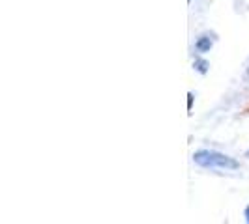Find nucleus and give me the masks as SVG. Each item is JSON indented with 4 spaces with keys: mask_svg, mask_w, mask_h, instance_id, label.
Masks as SVG:
<instances>
[{
    "mask_svg": "<svg viewBox=\"0 0 249 224\" xmlns=\"http://www.w3.org/2000/svg\"><path fill=\"white\" fill-rule=\"evenodd\" d=\"M189 2H191V0H189Z\"/></svg>",
    "mask_w": 249,
    "mask_h": 224,
    "instance_id": "6",
    "label": "nucleus"
},
{
    "mask_svg": "<svg viewBox=\"0 0 249 224\" xmlns=\"http://www.w3.org/2000/svg\"><path fill=\"white\" fill-rule=\"evenodd\" d=\"M244 217H246V223L249 224V206L246 208V211H244Z\"/></svg>",
    "mask_w": 249,
    "mask_h": 224,
    "instance_id": "5",
    "label": "nucleus"
},
{
    "mask_svg": "<svg viewBox=\"0 0 249 224\" xmlns=\"http://www.w3.org/2000/svg\"><path fill=\"white\" fill-rule=\"evenodd\" d=\"M213 41L210 39V36H200L197 41H195V49H197V52H210V49H212Z\"/></svg>",
    "mask_w": 249,
    "mask_h": 224,
    "instance_id": "2",
    "label": "nucleus"
},
{
    "mask_svg": "<svg viewBox=\"0 0 249 224\" xmlns=\"http://www.w3.org/2000/svg\"><path fill=\"white\" fill-rule=\"evenodd\" d=\"M191 107H193V94L189 92V94H187V109L191 111Z\"/></svg>",
    "mask_w": 249,
    "mask_h": 224,
    "instance_id": "4",
    "label": "nucleus"
},
{
    "mask_svg": "<svg viewBox=\"0 0 249 224\" xmlns=\"http://www.w3.org/2000/svg\"><path fill=\"white\" fill-rule=\"evenodd\" d=\"M193 67L199 71L200 75H206L208 73V67H210V64L206 62V60H202V58H197L195 62H193Z\"/></svg>",
    "mask_w": 249,
    "mask_h": 224,
    "instance_id": "3",
    "label": "nucleus"
},
{
    "mask_svg": "<svg viewBox=\"0 0 249 224\" xmlns=\"http://www.w3.org/2000/svg\"><path fill=\"white\" fill-rule=\"evenodd\" d=\"M193 161L200 168H210V170H238L240 162L229 155L215 149H199L193 153Z\"/></svg>",
    "mask_w": 249,
    "mask_h": 224,
    "instance_id": "1",
    "label": "nucleus"
}]
</instances>
